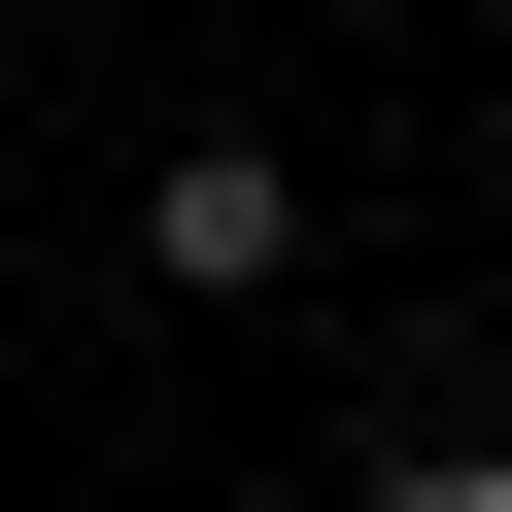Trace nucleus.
<instances>
[{
	"instance_id": "obj_3",
	"label": "nucleus",
	"mask_w": 512,
	"mask_h": 512,
	"mask_svg": "<svg viewBox=\"0 0 512 512\" xmlns=\"http://www.w3.org/2000/svg\"><path fill=\"white\" fill-rule=\"evenodd\" d=\"M103 35H137V0H103Z\"/></svg>"
},
{
	"instance_id": "obj_1",
	"label": "nucleus",
	"mask_w": 512,
	"mask_h": 512,
	"mask_svg": "<svg viewBox=\"0 0 512 512\" xmlns=\"http://www.w3.org/2000/svg\"><path fill=\"white\" fill-rule=\"evenodd\" d=\"M137 274H171V308H274V274H308V171H274V137H171V171H137Z\"/></svg>"
},
{
	"instance_id": "obj_2",
	"label": "nucleus",
	"mask_w": 512,
	"mask_h": 512,
	"mask_svg": "<svg viewBox=\"0 0 512 512\" xmlns=\"http://www.w3.org/2000/svg\"><path fill=\"white\" fill-rule=\"evenodd\" d=\"M376 512H512V444H376Z\"/></svg>"
}]
</instances>
